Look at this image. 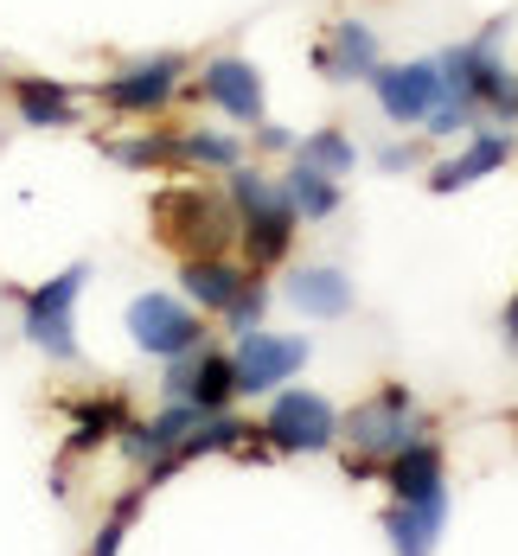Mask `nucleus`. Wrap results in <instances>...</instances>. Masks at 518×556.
<instances>
[{"label": "nucleus", "mask_w": 518, "mask_h": 556, "mask_svg": "<svg viewBox=\"0 0 518 556\" xmlns=\"http://www.w3.org/2000/svg\"><path fill=\"white\" fill-rule=\"evenodd\" d=\"M294 161H307V167L345 179V173L358 167V148H352V135H345V128H314V135H301V141H294Z\"/></svg>", "instance_id": "nucleus-20"}, {"label": "nucleus", "mask_w": 518, "mask_h": 556, "mask_svg": "<svg viewBox=\"0 0 518 556\" xmlns=\"http://www.w3.org/2000/svg\"><path fill=\"white\" fill-rule=\"evenodd\" d=\"M179 161H186V167L230 173V167H243L250 154H243V141H237V135H212V128H186V135H179Z\"/></svg>", "instance_id": "nucleus-21"}, {"label": "nucleus", "mask_w": 518, "mask_h": 556, "mask_svg": "<svg viewBox=\"0 0 518 556\" xmlns=\"http://www.w3.org/2000/svg\"><path fill=\"white\" fill-rule=\"evenodd\" d=\"M314 58H320V71L340 77V84H371V71L384 64V58H378V33H371L365 20H340L333 39H327Z\"/></svg>", "instance_id": "nucleus-14"}, {"label": "nucleus", "mask_w": 518, "mask_h": 556, "mask_svg": "<svg viewBox=\"0 0 518 556\" xmlns=\"http://www.w3.org/2000/svg\"><path fill=\"white\" fill-rule=\"evenodd\" d=\"M378 473L391 480V500H403V505H442V511H448L442 447L429 442V435H416V442H403L391 460H378Z\"/></svg>", "instance_id": "nucleus-10"}, {"label": "nucleus", "mask_w": 518, "mask_h": 556, "mask_svg": "<svg viewBox=\"0 0 518 556\" xmlns=\"http://www.w3.org/2000/svg\"><path fill=\"white\" fill-rule=\"evenodd\" d=\"M230 212H237V237L250 269H276L294 243V205H288L282 179H263L256 167H230Z\"/></svg>", "instance_id": "nucleus-1"}, {"label": "nucleus", "mask_w": 518, "mask_h": 556, "mask_svg": "<svg viewBox=\"0 0 518 556\" xmlns=\"http://www.w3.org/2000/svg\"><path fill=\"white\" fill-rule=\"evenodd\" d=\"M256 148L282 154V148H294V141H288V128H269V122H256Z\"/></svg>", "instance_id": "nucleus-25"}, {"label": "nucleus", "mask_w": 518, "mask_h": 556, "mask_svg": "<svg viewBox=\"0 0 518 556\" xmlns=\"http://www.w3.org/2000/svg\"><path fill=\"white\" fill-rule=\"evenodd\" d=\"M282 192H288V205H294V218H333L340 212V179L333 173H320V167H307V161H294V167L282 173Z\"/></svg>", "instance_id": "nucleus-18"}, {"label": "nucleus", "mask_w": 518, "mask_h": 556, "mask_svg": "<svg viewBox=\"0 0 518 556\" xmlns=\"http://www.w3.org/2000/svg\"><path fill=\"white\" fill-rule=\"evenodd\" d=\"M506 161H513V135H506V128H480V135L460 148L455 161L429 167V192H460V186H473V179L500 173Z\"/></svg>", "instance_id": "nucleus-13"}, {"label": "nucleus", "mask_w": 518, "mask_h": 556, "mask_svg": "<svg viewBox=\"0 0 518 556\" xmlns=\"http://www.w3.org/2000/svg\"><path fill=\"white\" fill-rule=\"evenodd\" d=\"M13 110L33 128H71L77 122V97L64 84H52V77H20L13 84Z\"/></svg>", "instance_id": "nucleus-17"}, {"label": "nucleus", "mask_w": 518, "mask_h": 556, "mask_svg": "<svg viewBox=\"0 0 518 556\" xmlns=\"http://www.w3.org/2000/svg\"><path fill=\"white\" fill-rule=\"evenodd\" d=\"M128 518H135V500H122V505H115V518L103 525V538H97V551H90V556H115L122 531H128Z\"/></svg>", "instance_id": "nucleus-24"}, {"label": "nucleus", "mask_w": 518, "mask_h": 556, "mask_svg": "<svg viewBox=\"0 0 518 556\" xmlns=\"http://www.w3.org/2000/svg\"><path fill=\"white\" fill-rule=\"evenodd\" d=\"M110 161H122V167H167V161H179V135H135V141H110Z\"/></svg>", "instance_id": "nucleus-22"}, {"label": "nucleus", "mask_w": 518, "mask_h": 556, "mask_svg": "<svg viewBox=\"0 0 518 556\" xmlns=\"http://www.w3.org/2000/svg\"><path fill=\"white\" fill-rule=\"evenodd\" d=\"M282 294H288V307L307 314V320H340V314H352V281L340 276V263H301V269H288Z\"/></svg>", "instance_id": "nucleus-12"}, {"label": "nucleus", "mask_w": 518, "mask_h": 556, "mask_svg": "<svg viewBox=\"0 0 518 556\" xmlns=\"http://www.w3.org/2000/svg\"><path fill=\"white\" fill-rule=\"evenodd\" d=\"M205 103L225 110L230 122H243V128H256L263 110H269V103H263V77H256V64L237 58V52H225V58L205 64Z\"/></svg>", "instance_id": "nucleus-11"}, {"label": "nucleus", "mask_w": 518, "mask_h": 556, "mask_svg": "<svg viewBox=\"0 0 518 556\" xmlns=\"http://www.w3.org/2000/svg\"><path fill=\"white\" fill-rule=\"evenodd\" d=\"M378 167H384V173H403V167H416V148H384V154H378Z\"/></svg>", "instance_id": "nucleus-26"}, {"label": "nucleus", "mask_w": 518, "mask_h": 556, "mask_svg": "<svg viewBox=\"0 0 518 556\" xmlns=\"http://www.w3.org/2000/svg\"><path fill=\"white\" fill-rule=\"evenodd\" d=\"M128 339H135L141 352H154V358H179V352H192V345L205 339V320L192 314L186 294H135V307H128Z\"/></svg>", "instance_id": "nucleus-7"}, {"label": "nucleus", "mask_w": 518, "mask_h": 556, "mask_svg": "<svg viewBox=\"0 0 518 556\" xmlns=\"http://www.w3.org/2000/svg\"><path fill=\"white\" fill-rule=\"evenodd\" d=\"M263 435L276 454H320L340 435V409L320 396V390H269V416H263Z\"/></svg>", "instance_id": "nucleus-4"}, {"label": "nucleus", "mask_w": 518, "mask_h": 556, "mask_svg": "<svg viewBox=\"0 0 518 556\" xmlns=\"http://www.w3.org/2000/svg\"><path fill=\"white\" fill-rule=\"evenodd\" d=\"M506 345H513V352H518V294H513V301H506Z\"/></svg>", "instance_id": "nucleus-27"}, {"label": "nucleus", "mask_w": 518, "mask_h": 556, "mask_svg": "<svg viewBox=\"0 0 518 556\" xmlns=\"http://www.w3.org/2000/svg\"><path fill=\"white\" fill-rule=\"evenodd\" d=\"M263 307H269V288H263V276H250L243 288H237V301L225 307V327H230L237 339L256 333V327H263Z\"/></svg>", "instance_id": "nucleus-23"}, {"label": "nucleus", "mask_w": 518, "mask_h": 556, "mask_svg": "<svg viewBox=\"0 0 518 556\" xmlns=\"http://www.w3.org/2000/svg\"><path fill=\"white\" fill-rule=\"evenodd\" d=\"M442 525H448L442 505H403V500L384 505V538L397 544V556H429L442 544Z\"/></svg>", "instance_id": "nucleus-16"}, {"label": "nucleus", "mask_w": 518, "mask_h": 556, "mask_svg": "<svg viewBox=\"0 0 518 556\" xmlns=\"http://www.w3.org/2000/svg\"><path fill=\"white\" fill-rule=\"evenodd\" d=\"M230 396H237V365H230L225 352H192L186 403H199V409H225Z\"/></svg>", "instance_id": "nucleus-19"}, {"label": "nucleus", "mask_w": 518, "mask_h": 556, "mask_svg": "<svg viewBox=\"0 0 518 556\" xmlns=\"http://www.w3.org/2000/svg\"><path fill=\"white\" fill-rule=\"evenodd\" d=\"M371 90L391 122H422L442 97V58H409V64H378Z\"/></svg>", "instance_id": "nucleus-9"}, {"label": "nucleus", "mask_w": 518, "mask_h": 556, "mask_svg": "<svg viewBox=\"0 0 518 556\" xmlns=\"http://www.w3.org/2000/svg\"><path fill=\"white\" fill-rule=\"evenodd\" d=\"M84 281H90V269L84 263H71L64 276H52L46 288H33V294H20V327H26V339L46 352V358H58V365H71L77 358V333H71V314H77V294H84Z\"/></svg>", "instance_id": "nucleus-3"}, {"label": "nucleus", "mask_w": 518, "mask_h": 556, "mask_svg": "<svg viewBox=\"0 0 518 556\" xmlns=\"http://www.w3.org/2000/svg\"><path fill=\"white\" fill-rule=\"evenodd\" d=\"M256 276V269H237L230 256H186L179 263V288H186V301L192 307H205V314H225L230 301H237V288Z\"/></svg>", "instance_id": "nucleus-15"}, {"label": "nucleus", "mask_w": 518, "mask_h": 556, "mask_svg": "<svg viewBox=\"0 0 518 556\" xmlns=\"http://www.w3.org/2000/svg\"><path fill=\"white\" fill-rule=\"evenodd\" d=\"M340 435L352 442V454H365V460H391L403 442H416V435H422V422H416V409H409V396H403V390H378L371 403L345 409Z\"/></svg>", "instance_id": "nucleus-6"}, {"label": "nucleus", "mask_w": 518, "mask_h": 556, "mask_svg": "<svg viewBox=\"0 0 518 556\" xmlns=\"http://www.w3.org/2000/svg\"><path fill=\"white\" fill-rule=\"evenodd\" d=\"M230 365H237V390L243 396H269V390H282L301 365H307V339L301 333H243L237 339V352H230Z\"/></svg>", "instance_id": "nucleus-8"}, {"label": "nucleus", "mask_w": 518, "mask_h": 556, "mask_svg": "<svg viewBox=\"0 0 518 556\" xmlns=\"http://www.w3.org/2000/svg\"><path fill=\"white\" fill-rule=\"evenodd\" d=\"M179 84H186V58L179 52H154V58H135V64H122L115 77H103V103L110 115H161L179 97Z\"/></svg>", "instance_id": "nucleus-5"}, {"label": "nucleus", "mask_w": 518, "mask_h": 556, "mask_svg": "<svg viewBox=\"0 0 518 556\" xmlns=\"http://www.w3.org/2000/svg\"><path fill=\"white\" fill-rule=\"evenodd\" d=\"M154 230L179 256H225V243L237 237V212L230 199H212L199 186H173L154 199Z\"/></svg>", "instance_id": "nucleus-2"}]
</instances>
